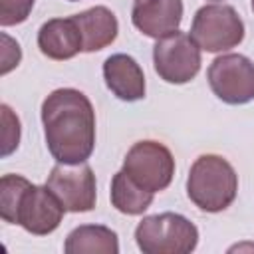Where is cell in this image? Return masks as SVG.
<instances>
[{"instance_id": "obj_15", "label": "cell", "mask_w": 254, "mask_h": 254, "mask_svg": "<svg viewBox=\"0 0 254 254\" xmlns=\"http://www.w3.org/2000/svg\"><path fill=\"white\" fill-rule=\"evenodd\" d=\"M153 194L155 192L137 185L123 169L117 171L111 179V190H109L111 204L123 214H129V216L143 214L151 206Z\"/></svg>"}, {"instance_id": "obj_8", "label": "cell", "mask_w": 254, "mask_h": 254, "mask_svg": "<svg viewBox=\"0 0 254 254\" xmlns=\"http://www.w3.org/2000/svg\"><path fill=\"white\" fill-rule=\"evenodd\" d=\"M206 77L212 93L228 105H244L254 99V62L242 54L214 58Z\"/></svg>"}, {"instance_id": "obj_2", "label": "cell", "mask_w": 254, "mask_h": 254, "mask_svg": "<svg viewBox=\"0 0 254 254\" xmlns=\"http://www.w3.org/2000/svg\"><path fill=\"white\" fill-rule=\"evenodd\" d=\"M64 204L48 189L38 187L20 175L0 179V216L10 224H20L36 236L54 232L64 218Z\"/></svg>"}, {"instance_id": "obj_11", "label": "cell", "mask_w": 254, "mask_h": 254, "mask_svg": "<svg viewBox=\"0 0 254 254\" xmlns=\"http://www.w3.org/2000/svg\"><path fill=\"white\" fill-rule=\"evenodd\" d=\"M38 48L46 58L58 62L71 60L83 52V40L75 18H52L44 22L38 30Z\"/></svg>"}, {"instance_id": "obj_10", "label": "cell", "mask_w": 254, "mask_h": 254, "mask_svg": "<svg viewBox=\"0 0 254 254\" xmlns=\"http://www.w3.org/2000/svg\"><path fill=\"white\" fill-rule=\"evenodd\" d=\"M181 20L183 0H133L131 22L149 38L159 40L177 32Z\"/></svg>"}, {"instance_id": "obj_1", "label": "cell", "mask_w": 254, "mask_h": 254, "mask_svg": "<svg viewBox=\"0 0 254 254\" xmlns=\"http://www.w3.org/2000/svg\"><path fill=\"white\" fill-rule=\"evenodd\" d=\"M48 151L58 163H85L95 147V111L85 93L73 87L52 91L42 103Z\"/></svg>"}, {"instance_id": "obj_19", "label": "cell", "mask_w": 254, "mask_h": 254, "mask_svg": "<svg viewBox=\"0 0 254 254\" xmlns=\"http://www.w3.org/2000/svg\"><path fill=\"white\" fill-rule=\"evenodd\" d=\"M210 2H220V0H210Z\"/></svg>"}, {"instance_id": "obj_14", "label": "cell", "mask_w": 254, "mask_h": 254, "mask_svg": "<svg viewBox=\"0 0 254 254\" xmlns=\"http://www.w3.org/2000/svg\"><path fill=\"white\" fill-rule=\"evenodd\" d=\"M65 254H117L119 238L117 232L103 224H81L73 228L65 242Z\"/></svg>"}, {"instance_id": "obj_13", "label": "cell", "mask_w": 254, "mask_h": 254, "mask_svg": "<svg viewBox=\"0 0 254 254\" xmlns=\"http://www.w3.org/2000/svg\"><path fill=\"white\" fill-rule=\"evenodd\" d=\"M81 40H83V52H99L115 42L119 32V22L115 14L105 6H93L89 10H83L79 14H73Z\"/></svg>"}, {"instance_id": "obj_12", "label": "cell", "mask_w": 254, "mask_h": 254, "mask_svg": "<svg viewBox=\"0 0 254 254\" xmlns=\"http://www.w3.org/2000/svg\"><path fill=\"white\" fill-rule=\"evenodd\" d=\"M103 79L109 91L121 101H137L145 97V75L135 58L113 54L103 62Z\"/></svg>"}, {"instance_id": "obj_3", "label": "cell", "mask_w": 254, "mask_h": 254, "mask_svg": "<svg viewBox=\"0 0 254 254\" xmlns=\"http://www.w3.org/2000/svg\"><path fill=\"white\" fill-rule=\"evenodd\" d=\"M238 192V175L220 155H200L189 171L187 194L194 206L204 212L228 208Z\"/></svg>"}, {"instance_id": "obj_18", "label": "cell", "mask_w": 254, "mask_h": 254, "mask_svg": "<svg viewBox=\"0 0 254 254\" xmlns=\"http://www.w3.org/2000/svg\"><path fill=\"white\" fill-rule=\"evenodd\" d=\"M252 10H254V0H252Z\"/></svg>"}, {"instance_id": "obj_9", "label": "cell", "mask_w": 254, "mask_h": 254, "mask_svg": "<svg viewBox=\"0 0 254 254\" xmlns=\"http://www.w3.org/2000/svg\"><path fill=\"white\" fill-rule=\"evenodd\" d=\"M46 185L60 198L65 212H89L95 206V175L87 163H58Z\"/></svg>"}, {"instance_id": "obj_17", "label": "cell", "mask_w": 254, "mask_h": 254, "mask_svg": "<svg viewBox=\"0 0 254 254\" xmlns=\"http://www.w3.org/2000/svg\"><path fill=\"white\" fill-rule=\"evenodd\" d=\"M36 0H0V24L16 26L28 20Z\"/></svg>"}, {"instance_id": "obj_4", "label": "cell", "mask_w": 254, "mask_h": 254, "mask_svg": "<svg viewBox=\"0 0 254 254\" xmlns=\"http://www.w3.org/2000/svg\"><path fill=\"white\" fill-rule=\"evenodd\" d=\"M135 242L145 254H189L198 244V230L183 214L161 212L137 224Z\"/></svg>"}, {"instance_id": "obj_5", "label": "cell", "mask_w": 254, "mask_h": 254, "mask_svg": "<svg viewBox=\"0 0 254 254\" xmlns=\"http://www.w3.org/2000/svg\"><path fill=\"white\" fill-rule=\"evenodd\" d=\"M190 38L204 52H226L244 40V22L228 4H206L192 18Z\"/></svg>"}, {"instance_id": "obj_20", "label": "cell", "mask_w": 254, "mask_h": 254, "mask_svg": "<svg viewBox=\"0 0 254 254\" xmlns=\"http://www.w3.org/2000/svg\"><path fill=\"white\" fill-rule=\"evenodd\" d=\"M69 2H77V0H69Z\"/></svg>"}, {"instance_id": "obj_6", "label": "cell", "mask_w": 254, "mask_h": 254, "mask_svg": "<svg viewBox=\"0 0 254 254\" xmlns=\"http://www.w3.org/2000/svg\"><path fill=\"white\" fill-rule=\"evenodd\" d=\"M123 171L151 192L165 190L175 177L173 153L159 141H137L123 159Z\"/></svg>"}, {"instance_id": "obj_7", "label": "cell", "mask_w": 254, "mask_h": 254, "mask_svg": "<svg viewBox=\"0 0 254 254\" xmlns=\"http://www.w3.org/2000/svg\"><path fill=\"white\" fill-rule=\"evenodd\" d=\"M153 64L159 77L167 83H187L200 69V48L185 32L163 36L153 46Z\"/></svg>"}, {"instance_id": "obj_16", "label": "cell", "mask_w": 254, "mask_h": 254, "mask_svg": "<svg viewBox=\"0 0 254 254\" xmlns=\"http://www.w3.org/2000/svg\"><path fill=\"white\" fill-rule=\"evenodd\" d=\"M2 111V157H8L12 151L18 149V143H20V121L18 117L12 113V109L2 103L0 107Z\"/></svg>"}]
</instances>
